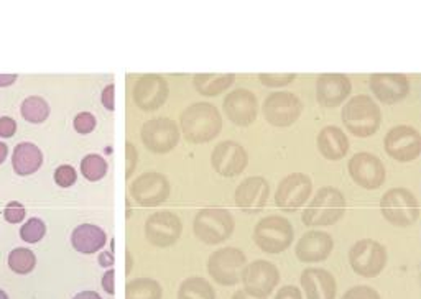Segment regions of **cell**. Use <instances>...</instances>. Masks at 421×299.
I'll use <instances>...</instances> for the list:
<instances>
[{
	"label": "cell",
	"mask_w": 421,
	"mask_h": 299,
	"mask_svg": "<svg viewBox=\"0 0 421 299\" xmlns=\"http://www.w3.org/2000/svg\"><path fill=\"white\" fill-rule=\"evenodd\" d=\"M181 130L190 143L202 145L214 140L222 130V115L216 105L196 102L185 109L180 117Z\"/></svg>",
	"instance_id": "1"
},
{
	"label": "cell",
	"mask_w": 421,
	"mask_h": 299,
	"mask_svg": "<svg viewBox=\"0 0 421 299\" xmlns=\"http://www.w3.org/2000/svg\"><path fill=\"white\" fill-rule=\"evenodd\" d=\"M341 119L346 129L357 139H369L380 129L382 124V110L372 98L359 94L344 105Z\"/></svg>",
	"instance_id": "2"
},
{
	"label": "cell",
	"mask_w": 421,
	"mask_h": 299,
	"mask_svg": "<svg viewBox=\"0 0 421 299\" xmlns=\"http://www.w3.org/2000/svg\"><path fill=\"white\" fill-rule=\"evenodd\" d=\"M346 214V197L338 187L324 186L303 211V224L308 227H328Z\"/></svg>",
	"instance_id": "3"
},
{
	"label": "cell",
	"mask_w": 421,
	"mask_h": 299,
	"mask_svg": "<svg viewBox=\"0 0 421 299\" xmlns=\"http://www.w3.org/2000/svg\"><path fill=\"white\" fill-rule=\"evenodd\" d=\"M234 227L236 221L231 211L219 209V207L201 209L192 221L195 235L207 245H217V243L226 242L234 232Z\"/></svg>",
	"instance_id": "4"
},
{
	"label": "cell",
	"mask_w": 421,
	"mask_h": 299,
	"mask_svg": "<svg viewBox=\"0 0 421 299\" xmlns=\"http://www.w3.org/2000/svg\"><path fill=\"white\" fill-rule=\"evenodd\" d=\"M380 211L392 225L410 227L418 221L420 204L407 187H392L380 199Z\"/></svg>",
	"instance_id": "5"
},
{
	"label": "cell",
	"mask_w": 421,
	"mask_h": 299,
	"mask_svg": "<svg viewBox=\"0 0 421 299\" xmlns=\"http://www.w3.org/2000/svg\"><path fill=\"white\" fill-rule=\"evenodd\" d=\"M295 239L292 222L282 216H267L258 222L253 230V240L265 253H282Z\"/></svg>",
	"instance_id": "6"
},
{
	"label": "cell",
	"mask_w": 421,
	"mask_h": 299,
	"mask_svg": "<svg viewBox=\"0 0 421 299\" xmlns=\"http://www.w3.org/2000/svg\"><path fill=\"white\" fill-rule=\"evenodd\" d=\"M349 263L357 275L364 278L379 276L387 265V250L377 240L362 239L349 250Z\"/></svg>",
	"instance_id": "7"
},
{
	"label": "cell",
	"mask_w": 421,
	"mask_h": 299,
	"mask_svg": "<svg viewBox=\"0 0 421 299\" xmlns=\"http://www.w3.org/2000/svg\"><path fill=\"white\" fill-rule=\"evenodd\" d=\"M140 136L146 150L155 155H165L178 145L180 129L171 119L158 117L145 122Z\"/></svg>",
	"instance_id": "8"
},
{
	"label": "cell",
	"mask_w": 421,
	"mask_h": 299,
	"mask_svg": "<svg viewBox=\"0 0 421 299\" xmlns=\"http://www.w3.org/2000/svg\"><path fill=\"white\" fill-rule=\"evenodd\" d=\"M303 102L293 93H273L263 102V117L273 127H292L301 117Z\"/></svg>",
	"instance_id": "9"
},
{
	"label": "cell",
	"mask_w": 421,
	"mask_h": 299,
	"mask_svg": "<svg viewBox=\"0 0 421 299\" xmlns=\"http://www.w3.org/2000/svg\"><path fill=\"white\" fill-rule=\"evenodd\" d=\"M246 265V255L236 247H224L216 250L207 260V271L219 285L234 286L239 281V271Z\"/></svg>",
	"instance_id": "10"
},
{
	"label": "cell",
	"mask_w": 421,
	"mask_h": 299,
	"mask_svg": "<svg viewBox=\"0 0 421 299\" xmlns=\"http://www.w3.org/2000/svg\"><path fill=\"white\" fill-rule=\"evenodd\" d=\"M385 151L390 158L408 163L417 160L421 153V136L412 125H397L385 135Z\"/></svg>",
	"instance_id": "11"
},
{
	"label": "cell",
	"mask_w": 421,
	"mask_h": 299,
	"mask_svg": "<svg viewBox=\"0 0 421 299\" xmlns=\"http://www.w3.org/2000/svg\"><path fill=\"white\" fill-rule=\"evenodd\" d=\"M241 278L247 293L258 298H267L280 283V271L272 262L255 260L242 268Z\"/></svg>",
	"instance_id": "12"
},
{
	"label": "cell",
	"mask_w": 421,
	"mask_h": 299,
	"mask_svg": "<svg viewBox=\"0 0 421 299\" xmlns=\"http://www.w3.org/2000/svg\"><path fill=\"white\" fill-rule=\"evenodd\" d=\"M181 219L171 211H158L146 219L145 235L151 245L166 248L175 245L181 237Z\"/></svg>",
	"instance_id": "13"
},
{
	"label": "cell",
	"mask_w": 421,
	"mask_h": 299,
	"mask_svg": "<svg viewBox=\"0 0 421 299\" xmlns=\"http://www.w3.org/2000/svg\"><path fill=\"white\" fill-rule=\"evenodd\" d=\"M170 181L165 175L150 171L139 176L130 186V194L144 207H158L170 197Z\"/></svg>",
	"instance_id": "14"
},
{
	"label": "cell",
	"mask_w": 421,
	"mask_h": 299,
	"mask_svg": "<svg viewBox=\"0 0 421 299\" xmlns=\"http://www.w3.org/2000/svg\"><path fill=\"white\" fill-rule=\"evenodd\" d=\"M313 182L311 178L304 173H292L285 176L277 187L275 204L282 211L293 212L303 207L311 196Z\"/></svg>",
	"instance_id": "15"
},
{
	"label": "cell",
	"mask_w": 421,
	"mask_h": 299,
	"mask_svg": "<svg viewBox=\"0 0 421 299\" xmlns=\"http://www.w3.org/2000/svg\"><path fill=\"white\" fill-rule=\"evenodd\" d=\"M170 86L163 76L145 74L134 86V102L140 110L154 112L166 102Z\"/></svg>",
	"instance_id": "16"
},
{
	"label": "cell",
	"mask_w": 421,
	"mask_h": 299,
	"mask_svg": "<svg viewBox=\"0 0 421 299\" xmlns=\"http://www.w3.org/2000/svg\"><path fill=\"white\" fill-rule=\"evenodd\" d=\"M349 175L357 186L375 191L385 182V166L375 155L361 151L349 161Z\"/></svg>",
	"instance_id": "17"
},
{
	"label": "cell",
	"mask_w": 421,
	"mask_h": 299,
	"mask_svg": "<svg viewBox=\"0 0 421 299\" xmlns=\"http://www.w3.org/2000/svg\"><path fill=\"white\" fill-rule=\"evenodd\" d=\"M211 163L217 175L224 176V178H234L247 168L248 155L241 143L226 140L221 141L212 151Z\"/></svg>",
	"instance_id": "18"
},
{
	"label": "cell",
	"mask_w": 421,
	"mask_h": 299,
	"mask_svg": "<svg viewBox=\"0 0 421 299\" xmlns=\"http://www.w3.org/2000/svg\"><path fill=\"white\" fill-rule=\"evenodd\" d=\"M268 196H270V184L262 176H250L243 180L236 189V206L246 214H260L265 209Z\"/></svg>",
	"instance_id": "19"
},
{
	"label": "cell",
	"mask_w": 421,
	"mask_h": 299,
	"mask_svg": "<svg viewBox=\"0 0 421 299\" xmlns=\"http://www.w3.org/2000/svg\"><path fill=\"white\" fill-rule=\"evenodd\" d=\"M370 89L382 104L402 102L410 94V81L405 74L377 73L370 76Z\"/></svg>",
	"instance_id": "20"
},
{
	"label": "cell",
	"mask_w": 421,
	"mask_h": 299,
	"mask_svg": "<svg viewBox=\"0 0 421 299\" xmlns=\"http://www.w3.org/2000/svg\"><path fill=\"white\" fill-rule=\"evenodd\" d=\"M257 98L248 89H236L224 99V114L237 127H248L257 119Z\"/></svg>",
	"instance_id": "21"
},
{
	"label": "cell",
	"mask_w": 421,
	"mask_h": 299,
	"mask_svg": "<svg viewBox=\"0 0 421 299\" xmlns=\"http://www.w3.org/2000/svg\"><path fill=\"white\" fill-rule=\"evenodd\" d=\"M351 79L346 74H321L316 81L318 102L326 109L339 107L351 95Z\"/></svg>",
	"instance_id": "22"
},
{
	"label": "cell",
	"mask_w": 421,
	"mask_h": 299,
	"mask_svg": "<svg viewBox=\"0 0 421 299\" xmlns=\"http://www.w3.org/2000/svg\"><path fill=\"white\" fill-rule=\"evenodd\" d=\"M334 248L333 237L324 230H309L296 243V257L303 263L324 262Z\"/></svg>",
	"instance_id": "23"
},
{
	"label": "cell",
	"mask_w": 421,
	"mask_h": 299,
	"mask_svg": "<svg viewBox=\"0 0 421 299\" xmlns=\"http://www.w3.org/2000/svg\"><path fill=\"white\" fill-rule=\"evenodd\" d=\"M301 286L308 299L336 298V278L324 268H306L301 273Z\"/></svg>",
	"instance_id": "24"
},
{
	"label": "cell",
	"mask_w": 421,
	"mask_h": 299,
	"mask_svg": "<svg viewBox=\"0 0 421 299\" xmlns=\"http://www.w3.org/2000/svg\"><path fill=\"white\" fill-rule=\"evenodd\" d=\"M318 150L326 160L339 161L347 155L349 140L339 127H324L318 135Z\"/></svg>",
	"instance_id": "25"
},
{
	"label": "cell",
	"mask_w": 421,
	"mask_h": 299,
	"mask_svg": "<svg viewBox=\"0 0 421 299\" xmlns=\"http://www.w3.org/2000/svg\"><path fill=\"white\" fill-rule=\"evenodd\" d=\"M108 235L94 224H81L71 234V245L79 253H96L105 245Z\"/></svg>",
	"instance_id": "26"
},
{
	"label": "cell",
	"mask_w": 421,
	"mask_h": 299,
	"mask_svg": "<svg viewBox=\"0 0 421 299\" xmlns=\"http://www.w3.org/2000/svg\"><path fill=\"white\" fill-rule=\"evenodd\" d=\"M12 163L15 173L20 176H30L40 170L43 163V155L37 145L20 143L13 150Z\"/></svg>",
	"instance_id": "27"
},
{
	"label": "cell",
	"mask_w": 421,
	"mask_h": 299,
	"mask_svg": "<svg viewBox=\"0 0 421 299\" xmlns=\"http://www.w3.org/2000/svg\"><path fill=\"white\" fill-rule=\"evenodd\" d=\"M234 81V74H196L192 78V84L197 93L204 98H216L229 89Z\"/></svg>",
	"instance_id": "28"
},
{
	"label": "cell",
	"mask_w": 421,
	"mask_h": 299,
	"mask_svg": "<svg viewBox=\"0 0 421 299\" xmlns=\"http://www.w3.org/2000/svg\"><path fill=\"white\" fill-rule=\"evenodd\" d=\"M163 290L160 283L151 278H137L130 281L125 290V299H161Z\"/></svg>",
	"instance_id": "29"
},
{
	"label": "cell",
	"mask_w": 421,
	"mask_h": 299,
	"mask_svg": "<svg viewBox=\"0 0 421 299\" xmlns=\"http://www.w3.org/2000/svg\"><path fill=\"white\" fill-rule=\"evenodd\" d=\"M178 299H216V291L204 278L192 276L181 283Z\"/></svg>",
	"instance_id": "30"
},
{
	"label": "cell",
	"mask_w": 421,
	"mask_h": 299,
	"mask_svg": "<svg viewBox=\"0 0 421 299\" xmlns=\"http://www.w3.org/2000/svg\"><path fill=\"white\" fill-rule=\"evenodd\" d=\"M22 115L23 119L30 122V124H42L48 119L50 115V105L47 104V100L42 98H28L23 100L22 104Z\"/></svg>",
	"instance_id": "31"
},
{
	"label": "cell",
	"mask_w": 421,
	"mask_h": 299,
	"mask_svg": "<svg viewBox=\"0 0 421 299\" xmlns=\"http://www.w3.org/2000/svg\"><path fill=\"white\" fill-rule=\"evenodd\" d=\"M35 265H37V258H35V253L28 250V248L18 247L10 252L8 266L12 268L15 273H18V275H28L35 268Z\"/></svg>",
	"instance_id": "32"
},
{
	"label": "cell",
	"mask_w": 421,
	"mask_h": 299,
	"mask_svg": "<svg viewBox=\"0 0 421 299\" xmlns=\"http://www.w3.org/2000/svg\"><path fill=\"white\" fill-rule=\"evenodd\" d=\"M81 173L88 181H100L108 175V163L103 156L88 155L81 161Z\"/></svg>",
	"instance_id": "33"
},
{
	"label": "cell",
	"mask_w": 421,
	"mask_h": 299,
	"mask_svg": "<svg viewBox=\"0 0 421 299\" xmlns=\"http://www.w3.org/2000/svg\"><path fill=\"white\" fill-rule=\"evenodd\" d=\"M45 234H47V225H45V222L42 219H37V217L30 219L27 224L20 229V237H22V240L27 243L40 242L45 237Z\"/></svg>",
	"instance_id": "34"
},
{
	"label": "cell",
	"mask_w": 421,
	"mask_h": 299,
	"mask_svg": "<svg viewBox=\"0 0 421 299\" xmlns=\"http://www.w3.org/2000/svg\"><path fill=\"white\" fill-rule=\"evenodd\" d=\"M296 74H260L258 76V79H260V83L263 86H267V88H283V86H288L292 84L293 81H295Z\"/></svg>",
	"instance_id": "35"
},
{
	"label": "cell",
	"mask_w": 421,
	"mask_h": 299,
	"mask_svg": "<svg viewBox=\"0 0 421 299\" xmlns=\"http://www.w3.org/2000/svg\"><path fill=\"white\" fill-rule=\"evenodd\" d=\"M76 180H78V175H76V170L69 165H63L54 171V181L61 187H69L73 186Z\"/></svg>",
	"instance_id": "36"
},
{
	"label": "cell",
	"mask_w": 421,
	"mask_h": 299,
	"mask_svg": "<svg viewBox=\"0 0 421 299\" xmlns=\"http://www.w3.org/2000/svg\"><path fill=\"white\" fill-rule=\"evenodd\" d=\"M96 129V117L89 112H81L74 117V130L81 135H88Z\"/></svg>",
	"instance_id": "37"
},
{
	"label": "cell",
	"mask_w": 421,
	"mask_h": 299,
	"mask_svg": "<svg viewBox=\"0 0 421 299\" xmlns=\"http://www.w3.org/2000/svg\"><path fill=\"white\" fill-rule=\"evenodd\" d=\"M342 299H382L377 291L370 286H354L351 290L346 291V295L342 296Z\"/></svg>",
	"instance_id": "38"
},
{
	"label": "cell",
	"mask_w": 421,
	"mask_h": 299,
	"mask_svg": "<svg viewBox=\"0 0 421 299\" xmlns=\"http://www.w3.org/2000/svg\"><path fill=\"white\" fill-rule=\"evenodd\" d=\"M5 221L10 222V224H18V222H22L25 219V209L22 204H18V202H10V204L5 207Z\"/></svg>",
	"instance_id": "39"
},
{
	"label": "cell",
	"mask_w": 421,
	"mask_h": 299,
	"mask_svg": "<svg viewBox=\"0 0 421 299\" xmlns=\"http://www.w3.org/2000/svg\"><path fill=\"white\" fill-rule=\"evenodd\" d=\"M125 161H127V166H125V178L127 180H130V176L134 175V171H135V166H137V158H139V156H137V150H135V146L132 145V143H129V141H127L125 143Z\"/></svg>",
	"instance_id": "40"
},
{
	"label": "cell",
	"mask_w": 421,
	"mask_h": 299,
	"mask_svg": "<svg viewBox=\"0 0 421 299\" xmlns=\"http://www.w3.org/2000/svg\"><path fill=\"white\" fill-rule=\"evenodd\" d=\"M17 131V124L10 117H0V136L2 139H10Z\"/></svg>",
	"instance_id": "41"
},
{
	"label": "cell",
	"mask_w": 421,
	"mask_h": 299,
	"mask_svg": "<svg viewBox=\"0 0 421 299\" xmlns=\"http://www.w3.org/2000/svg\"><path fill=\"white\" fill-rule=\"evenodd\" d=\"M275 299H303V295H301L300 288L288 285V286H283L282 290L277 293Z\"/></svg>",
	"instance_id": "42"
},
{
	"label": "cell",
	"mask_w": 421,
	"mask_h": 299,
	"mask_svg": "<svg viewBox=\"0 0 421 299\" xmlns=\"http://www.w3.org/2000/svg\"><path fill=\"white\" fill-rule=\"evenodd\" d=\"M114 100H115V86L109 84L108 88L103 90V105L108 110H110V112L115 109Z\"/></svg>",
	"instance_id": "43"
},
{
	"label": "cell",
	"mask_w": 421,
	"mask_h": 299,
	"mask_svg": "<svg viewBox=\"0 0 421 299\" xmlns=\"http://www.w3.org/2000/svg\"><path fill=\"white\" fill-rule=\"evenodd\" d=\"M103 288L108 295H115V271L109 270L103 276Z\"/></svg>",
	"instance_id": "44"
},
{
	"label": "cell",
	"mask_w": 421,
	"mask_h": 299,
	"mask_svg": "<svg viewBox=\"0 0 421 299\" xmlns=\"http://www.w3.org/2000/svg\"><path fill=\"white\" fill-rule=\"evenodd\" d=\"M99 265L104 266V268H109L114 265V255L109 252H103L99 255Z\"/></svg>",
	"instance_id": "45"
},
{
	"label": "cell",
	"mask_w": 421,
	"mask_h": 299,
	"mask_svg": "<svg viewBox=\"0 0 421 299\" xmlns=\"http://www.w3.org/2000/svg\"><path fill=\"white\" fill-rule=\"evenodd\" d=\"M17 81V74H0V88H7Z\"/></svg>",
	"instance_id": "46"
},
{
	"label": "cell",
	"mask_w": 421,
	"mask_h": 299,
	"mask_svg": "<svg viewBox=\"0 0 421 299\" xmlns=\"http://www.w3.org/2000/svg\"><path fill=\"white\" fill-rule=\"evenodd\" d=\"M73 299H103L96 291H81Z\"/></svg>",
	"instance_id": "47"
},
{
	"label": "cell",
	"mask_w": 421,
	"mask_h": 299,
	"mask_svg": "<svg viewBox=\"0 0 421 299\" xmlns=\"http://www.w3.org/2000/svg\"><path fill=\"white\" fill-rule=\"evenodd\" d=\"M232 299H267V298H258V296L250 295V293H247L246 290H239L237 293H234Z\"/></svg>",
	"instance_id": "48"
},
{
	"label": "cell",
	"mask_w": 421,
	"mask_h": 299,
	"mask_svg": "<svg viewBox=\"0 0 421 299\" xmlns=\"http://www.w3.org/2000/svg\"><path fill=\"white\" fill-rule=\"evenodd\" d=\"M7 153H8V148L2 143V141H0V163H4L5 158H7Z\"/></svg>",
	"instance_id": "49"
},
{
	"label": "cell",
	"mask_w": 421,
	"mask_h": 299,
	"mask_svg": "<svg viewBox=\"0 0 421 299\" xmlns=\"http://www.w3.org/2000/svg\"><path fill=\"white\" fill-rule=\"evenodd\" d=\"M132 265H134V262H132V253L127 250V275H130Z\"/></svg>",
	"instance_id": "50"
},
{
	"label": "cell",
	"mask_w": 421,
	"mask_h": 299,
	"mask_svg": "<svg viewBox=\"0 0 421 299\" xmlns=\"http://www.w3.org/2000/svg\"><path fill=\"white\" fill-rule=\"evenodd\" d=\"M0 299H8V296L5 295V293L2 290H0Z\"/></svg>",
	"instance_id": "51"
}]
</instances>
